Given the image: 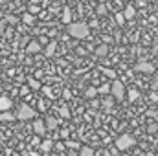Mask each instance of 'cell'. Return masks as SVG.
<instances>
[{"instance_id":"6da1fadb","label":"cell","mask_w":158,"mask_h":156,"mask_svg":"<svg viewBox=\"0 0 158 156\" xmlns=\"http://www.w3.org/2000/svg\"><path fill=\"white\" fill-rule=\"evenodd\" d=\"M68 33H70V37H74V39H88V35H90V28H88V24H85V22H70L68 24Z\"/></svg>"},{"instance_id":"7a4b0ae2","label":"cell","mask_w":158,"mask_h":156,"mask_svg":"<svg viewBox=\"0 0 158 156\" xmlns=\"http://www.w3.org/2000/svg\"><path fill=\"white\" fill-rule=\"evenodd\" d=\"M134 145V138L131 134H121L118 140H116V149L118 151H127Z\"/></svg>"},{"instance_id":"3957f363","label":"cell","mask_w":158,"mask_h":156,"mask_svg":"<svg viewBox=\"0 0 158 156\" xmlns=\"http://www.w3.org/2000/svg\"><path fill=\"white\" fill-rule=\"evenodd\" d=\"M31 117H35V110L30 107V105H20L19 107V110H17V119H22V121H26V119H31Z\"/></svg>"},{"instance_id":"277c9868","label":"cell","mask_w":158,"mask_h":156,"mask_svg":"<svg viewBox=\"0 0 158 156\" xmlns=\"http://www.w3.org/2000/svg\"><path fill=\"white\" fill-rule=\"evenodd\" d=\"M110 94L116 97V101H123V97H125V86H123L121 81H118V79L112 81V92Z\"/></svg>"},{"instance_id":"5b68a950","label":"cell","mask_w":158,"mask_h":156,"mask_svg":"<svg viewBox=\"0 0 158 156\" xmlns=\"http://www.w3.org/2000/svg\"><path fill=\"white\" fill-rule=\"evenodd\" d=\"M136 72H142V74H155V64L149 63V61H140L136 66H134Z\"/></svg>"},{"instance_id":"8992f818","label":"cell","mask_w":158,"mask_h":156,"mask_svg":"<svg viewBox=\"0 0 158 156\" xmlns=\"http://www.w3.org/2000/svg\"><path fill=\"white\" fill-rule=\"evenodd\" d=\"M26 51H28V53H39V51H42L40 40H30V42L26 44Z\"/></svg>"},{"instance_id":"52a82bcc","label":"cell","mask_w":158,"mask_h":156,"mask_svg":"<svg viewBox=\"0 0 158 156\" xmlns=\"http://www.w3.org/2000/svg\"><path fill=\"white\" fill-rule=\"evenodd\" d=\"M46 121H42V119H35V123H33V132L35 134H39V136H42L44 132H46Z\"/></svg>"},{"instance_id":"ba28073f","label":"cell","mask_w":158,"mask_h":156,"mask_svg":"<svg viewBox=\"0 0 158 156\" xmlns=\"http://www.w3.org/2000/svg\"><path fill=\"white\" fill-rule=\"evenodd\" d=\"M11 107H13V101H11L7 96H0V112L11 110Z\"/></svg>"},{"instance_id":"9c48e42d","label":"cell","mask_w":158,"mask_h":156,"mask_svg":"<svg viewBox=\"0 0 158 156\" xmlns=\"http://www.w3.org/2000/svg\"><path fill=\"white\" fill-rule=\"evenodd\" d=\"M55 50H57V40H50V42H46L44 55H46V57H52V55L55 53Z\"/></svg>"},{"instance_id":"30bf717a","label":"cell","mask_w":158,"mask_h":156,"mask_svg":"<svg viewBox=\"0 0 158 156\" xmlns=\"http://www.w3.org/2000/svg\"><path fill=\"white\" fill-rule=\"evenodd\" d=\"M94 53H96L98 57H107V55H109V44H99V46L94 50Z\"/></svg>"},{"instance_id":"8fae6325","label":"cell","mask_w":158,"mask_h":156,"mask_svg":"<svg viewBox=\"0 0 158 156\" xmlns=\"http://www.w3.org/2000/svg\"><path fill=\"white\" fill-rule=\"evenodd\" d=\"M53 147H55V143H53L52 140H44V142L40 143V151H42L44 154H48V153H50V151H52Z\"/></svg>"},{"instance_id":"7c38bea8","label":"cell","mask_w":158,"mask_h":156,"mask_svg":"<svg viewBox=\"0 0 158 156\" xmlns=\"http://www.w3.org/2000/svg\"><path fill=\"white\" fill-rule=\"evenodd\" d=\"M15 119H17V114H13L11 110L0 112V121H15Z\"/></svg>"},{"instance_id":"4fadbf2b","label":"cell","mask_w":158,"mask_h":156,"mask_svg":"<svg viewBox=\"0 0 158 156\" xmlns=\"http://www.w3.org/2000/svg\"><path fill=\"white\" fill-rule=\"evenodd\" d=\"M22 22H24V24H28V26L35 24V13H31V11L24 13V15H22Z\"/></svg>"},{"instance_id":"5bb4252c","label":"cell","mask_w":158,"mask_h":156,"mask_svg":"<svg viewBox=\"0 0 158 156\" xmlns=\"http://www.w3.org/2000/svg\"><path fill=\"white\" fill-rule=\"evenodd\" d=\"M123 13H125V17H127V20H129V18H134V17H136V7L129 4V6H127V7L123 9Z\"/></svg>"},{"instance_id":"9a60e30c","label":"cell","mask_w":158,"mask_h":156,"mask_svg":"<svg viewBox=\"0 0 158 156\" xmlns=\"http://www.w3.org/2000/svg\"><path fill=\"white\" fill-rule=\"evenodd\" d=\"M46 121V127H48V130H53V129H57V125H59V121H57V117H46L44 119Z\"/></svg>"},{"instance_id":"2e32d148","label":"cell","mask_w":158,"mask_h":156,"mask_svg":"<svg viewBox=\"0 0 158 156\" xmlns=\"http://www.w3.org/2000/svg\"><path fill=\"white\" fill-rule=\"evenodd\" d=\"M28 84H30V88H31V90H40V88H42V83H40L39 79H35V77L28 79Z\"/></svg>"},{"instance_id":"e0dca14e","label":"cell","mask_w":158,"mask_h":156,"mask_svg":"<svg viewBox=\"0 0 158 156\" xmlns=\"http://www.w3.org/2000/svg\"><path fill=\"white\" fill-rule=\"evenodd\" d=\"M98 94H99V90H98V88H94V86H90V88H86V90H85V97H86V99H94Z\"/></svg>"},{"instance_id":"ac0fdd59","label":"cell","mask_w":158,"mask_h":156,"mask_svg":"<svg viewBox=\"0 0 158 156\" xmlns=\"http://www.w3.org/2000/svg\"><path fill=\"white\" fill-rule=\"evenodd\" d=\"M127 97H129V101H131V103H134V101L140 97V92H138L136 88H131V90L127 92Z\"/></svg>"},{"instance_id":"d6986e66","label":"cell","mask_w":158,"mask_h":156,"mask_svg":"<svg viewBox=\"0 0 158 156\" xmlns=\"http://www.w3.org/2000/svg\"><path fill=\"white\" fill-rule=\"evenodd\" d=\"M63 22L64 24L72 22V11H70V7H64V11H63Z\"/></svg>"},{"instance_id":"ffe728a7","label":"cell","mask_w":158,"mask_h":156,"mask_svg":"<svg viewBox=\"0 0 158 156\" xmlns=\"http://www.w3.org/2000/svg\"><path fill=\"white\" fill-rule=\"evenodd\" d=\"M98 90H99V94H101V96H107L109 92H112V83H110V84H109V83H105V84H101Z\"/></svg>"},{"instance_id":"44dd1931","label":"cell","mask_w":158,"mask_h":156,"mask_svg":"<svg viewBox=\"0 0 158 156\" xmlns=\"http://www.w3.org/2000/svg\"><path fill=\"white\" fill-rule=\"evenodd\" d=\"M79 156H94V149L85 145V147H81V149H79Z\"/></svg>"},{"instance_id":"7402d4cb","label":"cell","mask_w":158,"mask_h":156,"mask_svg":"<svg viewBox=\"0 0 158 156\" xmlns=\"http://www.w3.org/2000/svg\"><path fill=\"white\" fill-rule=\"evenodd\" d=\"M4 18H6V22H7V24H11V26H15V24H19V22H20L15 15H6Z\"/></svg>"},{"instance_id":"603a6c76","label":"cell","mask_w":158,"mask_h":156,"mask_svg":"<svg viewBox=\"0 0 158 156\" xmlns=\"http://www.w3.org/2000/svg\"><path fill=\"white\" fill-rule=\"evenodd\" d=\"M64 143H66V147H70L72 151H79V149H81V145H79L77 142H72V140H66Z\"/></svg>"},{"instance_id":"cb8c5ba5","label":"cell","mask_w":158,"mask_h":156,"mask_svg":"<svg viewBox=\"0 0 158 156\" xmlns=\"http://www.w3.org/2000/svg\"><path fill=\"white\" fill-rule=\"evenodd\" d=\"M125 20H127L125 13H116V24H118V26H123V24H125Z\"/></svg>"},{"instance_id":"d4e9b609","label":"cell","mask_w":158,"mask_h":156,"mask_svg":"<svg viewBox=\"0 0 158 156\" xmlns=\"http://www.w3.org/2000/svg\"><path fill=\"white\" fill-rule=\"evenodd\" d=\"M103 74H105L107 77H110V79H112V81L116 79V72H114L112 68H103Z\"/></svg>"},{"instance_id":"484cf974","label":"cell","mask_w":158,"mask_h":156,"mask_svg":"<svg viewBox=\"0 0 158 156\" xmlns=\"http://www.w3.org/2000/svg\"><path fill=\"white\" fill-rule=\"evenodd\" d=\"M61 117H64V119H68L70 117V109L64 105V107H61Z\"/></svg>"},{"instance_id":"4316f807","label":"cell","mask_w":158,"mask_h":156,"mask_svg":"<svg viewBox=\"0 0 158 156\" xmlns=\"http://www.w3.org/2000/svg\"><path fill=\"white\" fill-rule=\"evenodd\" d=\"M40 143H42V142H40L39 134H35V136L31 138V145H35V147H40Z\"/></svg>"},{"instance_id":"83f0119b","label":"cell","mask_w":158,"mask_h":156,"mask_svg":"<svg viewBox=\"0 0 158 156\" xmlns=\"http://www.w3.org/2000/svg\"><path fill=\"white\" fill-rule=\"evenodd\" d=\"M6 26H7V22H6V18H2L0 20V37L6 33Z\"/></svg>"},{"instance_id":"f1b7e54d","label":"cell","mask_w":158,"mask_h":156,"mask_svg":"<svg viewBox=\"0 0 158 156\" xmlns=\"http://www.w3.org/2000/svg\"><path fill=\"white\" fill-rule=\"evenodd\" d=\"M40 90H42V94H44L46 97H52V88H50V86H42Z\"/></svg>"},{"instance_id":"f546056e","label":"cell","mask_w":158,"mask_h":156,"mask_svg":"<svg viewBox=\"0 0 158 156\" xmlns=\"http://www.w3.org/2000/svg\"><path fill=\"white\" fill-rule=\"evenodd\" d=\"M151 88H153V90H158V74H155V77H153V84H151Z\"/></svg>"},{"instance_id":"4dcf8cb0","label":"cell","mask_w":158,"mask_h":156,"mask_svg":"<svg viewBox=\"0 0 158 156\" xmlns=\"http://www.w3.org/2000/svg\"><path fill=\"white\" fill-rule=\"evenodd\" d=\"M30 90H31V88H30V84H28V86H22V88H20V96H26Z\"/></svg>"},{"instance_id":"1f68e13d","label":"cell","mask_w":158,"mask_h":156,"mask_svg":"<svg viewBox=\"0 0 158 156\" xmlns=\"http://www.w3.org/2000/svg\"><path fill=\"white\" fill-rule=\"evenodd\" d=\"M64 147H66V143H55V147H53V149H55V151H63Z\"/></svg>"},{"instance_id":"d6a6232c","label":"cell","mask_w":158,"mask_h":156,"mask_svg":"<svg viewBox=\"0 0 158 156\" xmlns=\"http://www.w3.org/2000/svg\"><path fill=\"white\" fill-rule=\"evenodd\" d=\"M98 13H99V15H105V13H107L105 6H99V7H98Z\"/></svg>"},{"instance_id":"836d02e7","label":"cell","mask_w":158,"mask_h":156,"mask_svg":"<svg viewBox=\"0 0 158 156\" xmlns=\"http://www.w3.org/2000/svg\"><path fill=\"white\" fill-rule=\"evenodd\" d=\"M63 96H64V99H70V97H72V94H70V90H64V92H63Z\"/></svg>"},{"instance_id":"e575fe53","label":"cell","mask_w":158,"mask_h":156,"mask_svg":"<svg viewBox=\"0 0 158 156\" xmlns=\"http://www.w3.org/2000/svg\"><path fill=\"white\" fill-rule=\"evenodd\" d=\"M156 130H158L156 125H149V132H156Z\"/></svg>"},{"instance_id":"d590c367","label":"cell","mask_w":158,"mask_h":156,"mask_svg":"<svg viewBox=\"0 0 158 156\" xmlns=\"http://www.w3.org/2000/svg\"><path fill=\"white\" fill-rule=\"evenodd\" d=\"M30 11H31V13H37V11H39V7H37V6H31V7H30Z\"/></svg>"},{"instance_id":"8d00e7d4","label":"cell","mask_w":158,"mask_h":156,"mask_svg":"<svg viewBox=\"0 0 158 156\" xmlns=\"http://www.w3.org/2000/svg\"><path fill=\"white\" fill-rule=\"evenodd\" d=\"M11 156H20V154H19V153H13V154H11Z\"/></svg>"},{"instance_id":"74e56055","label":"cell","mask_w":158,"mask_h":156,"mask_svg":"<svg viewBox=\"0 0 158 156\" xmlns=\"http://www.w3.org/2000/svg\"><path fill=\"white\" fill-rule=\"evenodd\" d=\"M101 2H107V0H101Z\"/></svg>"},{"instance_id":"f35d334b","label":"cell","mask_w":158,"mask_h":156,"mask_svg":"<svg viewBox=\"0 0 158 156\" xmlns=\"http://www.w3.org/2000/svg\"><path fill=\"white\" fill-rule=\"evenodd\" d=\"M153 2H158V0H153Z\"/></svg>"}]
</instances>
